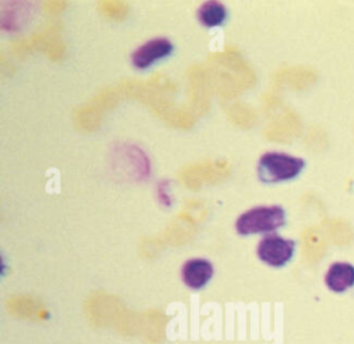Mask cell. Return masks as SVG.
Returning a JSON list of instances; mask_svg holds the SVG:
<instances>
[{
    "label": "cell",
    "instance_id": "7",
    "mask_svg": "<svg viewBox=\"0 0 354 344\" xmlns=\"http://www.w3.org/2000/svg\"><path fill=\"white\" fill-rule=\"evenodd\" d=\"M198 21L206 28H214L221 25L227 18V10L224 4L210 0L201 4L196 12Z\"/></svg>",
    "mask_w": 354,
    "mask_h": 344
},
{
    "label": "cell",
    "instance_id": "3",
    "mask_svg": "<svg viewBox=\"0 0 354 344\" xmlns=\"http://www.w3.org/2000/svg\"><path fill=\"white\" fill-rule=\"evenodd\" d=\"M296 242L271 233L260 239L256 253L257 257L270 267H283L293 257Z\"/></svg>",
    "mask_w": 354,
    "mask_h": 344
},
{
    "label": "cell",
    "instance_id": "6",
    "mask_svg": "<svg viewBox=\"0 0 354 344\" xmlns=\"http://www.w3.org/2000/svg\"><path fill=\"white\" fill-rule=\"evenodd\" d=\"M325 283L329 290L335 293H343L354 286V265L350 262L337 261L333 262L326 274Z\"/></svg>",
    "mask_w": 354,
    "mask_h": 344
},
{
    "label": "cell",
    "instance_id": "4",
    "mask_svg": "<svg viewBox=\"0 0 354 344\" xmlns=\"http://www.w3.org/2000/svg\"><path fill=\"white\" fill-rule=\"evenodd\" d=\"M173 51V44L166 37H155L140 47H137L131 55L130 61L137 69H147L155 62L169 57Z\"/></svg>",
    "mask_w": 354,
    "mask_h": 344
},
{
    "label": "cell",
    "instance_id": "1",
    "mask_svg": "<svg viewBox=\"0 0 354 344\" xmlns=\"http://www.w3.org/2000/svg\"><path fill=\"white\" fill-rule=\"evenodd\" d=\"M306 162L301 157L288 155L285 152H266L260 156L257 164V175L260 181L272 184L288 181L300 174Z\"/></svg>",
    "mask_w": 354,
    "mask_h": 344
},
{
    "label": "cell",
    "instance_id": "5",
    "mask_svg": "<svg viewBox=\"0 0 354 344\" xmlns=\"http://www.w3.org/2000/svg\"><path fill=\"white\" fill-rule=\"evenodd\" d=\"M213 276V265L206 258L187 260L181 268V278L185 286L198 290L206 286Z\"/></svg>",
    "mask_w": 354,
    "mask_h": 344
},
{
    "label": "cell",
    "instance_id": "2",
    "mask_svg": "<svg viewBox=\"0 0 354 344\" xmlns=\"http://www.w3.org/2000/svg\"><path fill=\"white\" fill-rule=\"evenodd\" d=\"M285 224V210L278 204L257 206L243 211L235 221L239 235L272 232Z\"/></svg>",
    "mask_w": 354,
    "mask_h": 344
}]
</instances>
